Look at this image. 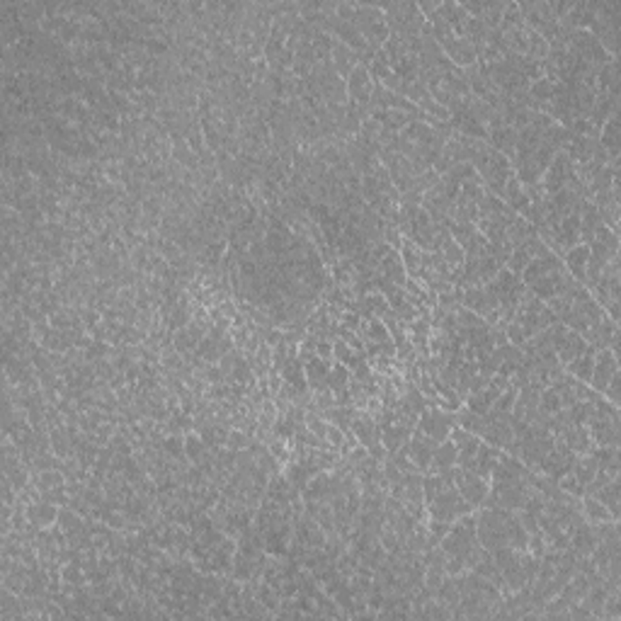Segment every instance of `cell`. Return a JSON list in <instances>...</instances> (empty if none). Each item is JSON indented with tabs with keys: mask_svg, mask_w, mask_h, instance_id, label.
I'll return each mask as SVG.
<instances>
[{
	"mask_svg": "<svg viewBox=\"0 0 621 621\" xmlns=\"http://www.w3.org/2000/svg\"><path fill=\"white\" fill-rule=\"evenodd\" d=\"M454 428V418H449V415H444V412L439 410H428V412H420V418H418V430L423 434H428L430 439H434V442H444V439L449 437V432H452Z\"/></svg>",
	"mask_w": 621,
	"mask_h": 621,
	"instance_id": "1",
	"label": "cell"
},
{
	"mask_svg": "<svg viewBox=\"0 0 621 621\" xmlns=\"http://www.w3.org/2000/svg\"><path fill=\"white\" fill-rule=\"evenodd\" d=\"M619 364H616V357H614V350H600V354H597V362L595 367H592V376H590V383L595 386L597 393H602L604 396V388L606 383L611 381V376L614 374H619Z\"/></svg>",
	"mask_w": 621,
	"mask_h": 621,
	"instance_id": "2",
	"label": "cell"
},
{
	"mask_svg": "<svg viewBox=\"0 0 621 621\" xmlns=\"http://www.w3.org/2000/svg\"><path fill=\"white\" fill-rule=\"evenodd\" d=\"M587 260H590V245L577 243V245H573V248L568 250V253H566V267H568V272L573 274V279H577V282H585Z\"/></svg>",
	"mask_w": 621,
	"mask_h": 621,
	"instance_id": "3",
	"label": "cell"
},
{
	"mask_svg": "<svg viewBox=\"0 0 621 621\" xmlns=\"http://www.w3.org/2000/svg\"><path fill=\"white\" fill-rule=\"evenodd\" d=\"M459 461V449L454 442H439L437 447H434V454H432V466L434 471H442V468H452L457 466Z\"/></svg>",
	"mask_w": 621,
	"mask_h": 621,
	"instance_id": "4",
	"label": "cell"
},
{
	"mask_svg": "<svg viewBox=\"0 0 621 621\" xmlns=\"http://www.w3.org/2000/svg\"><path fill=\"white\" fill-rule=\"evenodd\" d=\"M592 367H595V347H590V345H587V350L580 354V357L568 362V369H571V374L577 379V381H590Z\"/></svg>",
	"mask_w": 621,
	"mask_h": 621,
	"instance_id": "5",
	"label": "cell"
},
{
	"mask_svg": "<svg viewBox=\"0 0 621 621\" xmlns=\"http://www.w3.org/2000/svg\"><path fill=\"white\" fill-rule=\"evenodd\" d=\"M592 497H597V500L611 512L614 519L619 517V478H611V481L606 483L604 488H600Z\"/></svg>",
	"mask_w": 621,
	"mask_h": 621,
	"instance_id": "6",
	"label": "cell"
},
{
	"mask_svg": "<svg viewBox=\"0 0 621 621\" xmlns=\"http://www.w3.org/2000/svg\"><path fill=\"white\" fill-rule=\"evenodd\" d=\"M580 510L585 512L587 519H590V522H595V524L597 522H616L614 517H611V512L606 510V507L602 505L597 497H592V495H585V502L580 505Z\"/></svg>",
	"mask_w": 621,
	"mask_h": 621,
	"instance_id": "7",
	"label": "cell"
},
{
	"mask_svg": "<svg viewBox=\"0 0 621 621\" xmlns=\"http://www.w3.org/2000/svg\"><path fill=\"white\" fill-rule=\"evenodd\" d=\"M597 461H595V457H582V459H575V464H573V476L577 478V483H580L582 488L587 486V483L592 481V478H595V473H597Z\"/></svg>",
	"mask_w": 621,
	"mask_h": 621,
	"instance_id": "8",
	"label": "cell"
},
{
	"mask_svg": "<svg viewBox=\"0 0 621 621\" xmlns=\"http://www.w3.org/2000/svg\"><path fill=\"white\" fill-rule=\"evenodd\" d=\"M207 452H209V447L204 444V439L199 434H187L184 437V457L189 459V464H199Z\"/></svg>",
	"mask_w": 621,
	"mask_h": 621,
	"instance_id": "9",
	"label": "cell"
},
{
	"mask_svg": "<svg viewBox=\"0 0 621 621\" xmlns=\"http://www.w3.org/2000/svg\"><path fill=\"white\" fill-rule=\"evenodd\" d=\"M248 434L243 432V430H238V428H233L229 432V437H226V444L224 447H229L231 452H238V449H243V447H248Z\"/></svg>",
	"mask_w": 621,
	"mask_h": 621,
	"instance_id": "10",
	"label": "cell"
},
{
	"mask_svg": "<svg viewBox=\"0 0 621 621\" xmlns=\"http://www.w3.org/2000/svg\"><path fill=\"white\" fill-rule=\"evenodd\" d=\"M316 357H321V359L333 357V347H330V343H318V345H316Z\"/></svg>",
	"mask_w": 621,
	"mask_h": 621,
	"instance_id": "11",
	"label": "cell"
}]
</instances>
